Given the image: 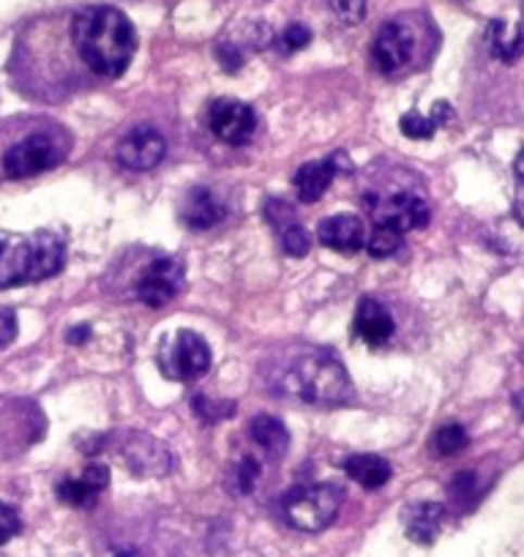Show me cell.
Masks as SVG:
<instances>
[{"instance_id":"obj_1","label":"cell","mask_w":524,"mask_h":557,"mask_svg":"<svg viewBox=\"0 0 524 557\" xmlns=\"http://www.w3.org/2000/svg\"><path fill=\"white\" fill-rule=\"evenodd\" d=\"M72 45L79 61L96 77L115 79L132 63V55L137 50V36L126 14L112 7H93L74 14Z\"/></svg>"},{"instance_id":"obj_2","label":"cell","mask_w":524,"mask_h":557,"mask_svg":"<svg viewBox=\"0 0 524 557\" xmlns=\"http://www.w3.org/2000/svg\"><path fill=\"white\" fill-rule=\"evenodd\" d=\"M66 246L55 233L0 238V290L34 285L63 271Z\"/></svg>"},{"instance_id":"obj_3","label":"cell","mask_w":524,"mask_h":557,"mask_svg":"<svg viewBox=\"0 0 524 557\" xmlns=\"http://www.w3.org/2000/svg\"><path fill=\"white\" fill-rule=\"evenodd\" d=\"M285 394L320 407L345 405L352 396V383L345 363L334 352L312 347L301 352L285 372Z\"/></svg>"},{"instance_id":"obj_4","label":"cell","mask_w":524,"mask_h":557,"mask_svg":"<svg viewBox=\"0 0 524 557\" xmlns=\"http://www.w3.org/2000/svg\"><path fill=\"white\" fill-rule=\"evenodd\" d=\"M341 503H345V492L339 486L309 484L287 492L282 508H285L287 524L303 533H320L339 517Z\"/></svg>"},{"instance_id":"obj_5","label":"cell","mask_w":524,"mask_h":557,"mask_svg":"<svg viewBox=\"0 0 524 557\" xmlns=\"http://www.w3.org/2000/svg\"><path fill=\"white\" fill-rule=\"evenodd\" d=\"M63 146L50 132H30L3 153V175L7 178H34L47 173L63 159Z\"/></svg>"},{"instance_id":"obj_6","label":"cell","mask_w":524,"mask_h":557,"mask_svg":"<svg viewBox=\"0 0 524 557\" xmlns=\"http://www.w3.org/2000/svg\"><path fill=\"white\" fill-rule=\"evenodd\" d=\"M369 213H372L374 224L394 227L399 233L421 230L429 224V206H426L424 197L413 195V191H394V195L372 197L369 200Z\"/></svg>"},{"instance_id":"obj_7","label":"cell","mask_w":524,"mask_h":557,"mask_svg":"<svg viewBox=\"0 0 524 557\" xmlns=\"http://www.w3.org/2000/svg\"><path fill=\"white\" fill-rule=\"evenodd\" d=\"M208 126L227 146H244L257 132V112L246 101L216 99L208 110Z\"/></svg>"},{"instance_id":"obj_8","label":"cell","mask_w":524,"mask_h":557,"mask_svg":"<svg viewBox=\"0 0 524 557\" xmlns=\"http://www.w3.org/2000/svg\"><path fill=\"white\" fill-rule=\"evenodd\" d=\"M167 153V143H164L162 132L148 123L132 128L117 146V164L135 173H148V170L159 168Z\"/></svg>"},{"instance_id":"obj_9","label":"cell","mask_w":524,"mask_h":557,"mask_svg":"<svg viewBox=\"0 0 524 557\" xmlns=\"http://www.w3.org/2000/svg\"><path fill=\"white\" fill-rule=\"evenodd\" d=\"M162 367L175 380H197L211 369V347L195 331H180L167 356H162Z\"/></svg>"},{"instance_id":"obj_10","label":"cell","mask_w":524,"mask_h":557,"mask_svg":"<svg viewBox=\"0 0 524 557\" xmlns=\"http://www.w3.org/2000/svg\"><path fill=\"white\" fill-rule=\"evenodd\" d=\"M184 285V262L175 257H159L146 273H142L140 285H137V296L146 307L162 309L173 301Z\"/></svg>"},{"instance_id":"obj_11","label":"cell","mask_w":524,"mask_h":557,"mask_svg":"<svg viewBox=\"0 0 524 557\" xmlns=\"http://www.w3.org/2000/svg\"><path fill=\"white\" fill-rule=\"evenodd\" d=\"M413 30L408 28L404 23H385L379 28L377 39H374L372 47V61L374 66L379 69L383 74H397L402 72L404 66L413 58Z\"/></svg>"},{"instance_id":"obj_12","label":"cell","mask_w":524,"mask_h":557,"mask_svg":"<svg viewBox=\"0 0 524 557\" xmlns=\"http://www.w3.org/2000/svg\"><path fill=\"white\" fill-rule=\"evenodd\" d=\"M123 459H126L128 470H135L142 479H148V475L162 479V475H167L175 465L173 451H170L162 441L148 435L128 437L126 446H123Z\"/></svg>"},{"instance_id":"obj_13","label":"cell","mask_w":524,"mask_h":557,"mask_svg":"<svg viewBox=\"0 0 524 557\" xmlns=\"http://www.w3.org/2000/svg\"><path fill=\"white\" fill-rule=\"evenodd\" d=\"M265 219L271 222V227L279 233L282 249L290 257H307V251L312 249V238H309L307 227L298 222L296 208L287 200H269L265 202Z\"/></svg>"},{"instance_id":"obj_14","label":"cell","mask_w":524,"mask_h":557,"mask_svg":"<svg viewBox=\"0 0 524 557\" xmlns=\"http://www.w3.org/2000/svg\"><path fill=\"white\" fill-rule=\"evenodd\" d=\"M110 486V468L104 465H88L79 475H66V479L58 481L55 492L63 503L77 508H88L99 500L101 492Z\"/></svg>"},{"instance_id":"obj_15","label":"cell","mask_w":524,"mask_h":557,"mask_svg":"<svg viewBox=\"0 0 524 557\" xmlns=\"http://www.w3.org/2000/svg\"><path fill=\"white\" fill-rule=\"evenodd\" d=\"M317 238L328 249L341 251V255H352V251L366 246V230H363L361 219L352 216V213H336V216L320 222Z\"/></svg>"},{"instance_id":"obj_16","label":"cell","mask_w":524,"mask_h":557,"mask_svg":"<svg viewBox=\"0 0 524 557\" xmlns=\"http://www.w3.org/2000/svg\"><path fill=\"white\" fill-rule=\"evenodd\" d=\"M394 331H397V325H394V318H390L388 309L377 298H361V304L355 309V334L369 347H379L394 336Z\"/></svg>"},{"instance_id":"obj_17","label":"cell","mask_w":524,"mask_h":557,"mask_svg":"<svg viewBox=\"0 0 524 557\" xmlns=\"http://www.w3.org/2000/svg\"><path fill=\"white\" fill-rule=\"evenodd\" d=\"M180 219L189 230H211L224 219V206L211 189L197 186L186 195L184 206H180Z\"/></svg>"},{"instance_id":"obj_18","label":"cell","mask_w":524,"mask_h":557,"mask_svg":"<svg viewBox=\"0 0 524 557\" xmlns=\"http://www.w3.org/2000/svg\"><path fill=\"white\" fill-rule=\"evenodd\" d=\"M442 519H446V506L442 503H419V506H410L404 513V530H408L410 541H419V544H432L437 539L442 528Z\"/></svg>"},{"instance_id":"obj_19","label":"cell","mask_w":524,"mask_h":557,"mask_svg":"<svg viewBox=\"0 0 524 557\" xmlns=\"http://www.w3.org/2000/svg\"><path fill=\"white\" fill-rule=\"evenodd\" d=\"M336 173H339V170H336V164L330 162V159H325V162L301 164L296 178H292V184H296L298 189V197H301L303 202H317L320 197L328 191V186L334 184Z\"/></svg>"},{"instance_id":"obj_20","label":"cell","mask_w":524,"mask_h":557,"mask_svg":"<svg viewBox=\"0 0 524 557\" xmlns=\"http://www.w3.org/2000/svg\"><path fill=\"white\" fill-rule=\"evenodd\" d=\"M341 468L363 490H379L390 479V465L377 454H352V457L345 459Z\"/></svg>"},{"instance_id":"obj_21","label":"cell","mask_w":524,"mask_h":557,"mask_svg":"<svg viewBox=\"0 0 524 557\" xmlns=\"http://www.w3.org/2000/svg\"><path fill=\"white\" fill-rule=\"evenodd\" d=\"M451 117H453L451 104H448V101H437V104L432 107V115H421L419 110L404 112L402 121H399V128H402L404 137L410 139H429L432 134H435L437 128L446 126Z\"/></svg>"},{"instance_id":"obj_22","label":"cell","mask_w":524,"mask_h":557,"mask_svg":"<svg viewBox=\"0 0 524 557\" xmlns=\"http://www.w3.org/2000/svg\"><path fill=\"white\" fill-rule=\"evenodd\" d=\"M486 47H489V52L497 61L513 63L519 61L524 52V34L519 28H513V25L495 20V23H489V28H486Z\"/></svg>"},{"instance_id":"obj_23","label":"cell","mask_w":524,"mask_h":557,"mask_svg":"<svg viewBox=\"0 0 524 557\" xmlns=\"http://www.w3.org/2000/svg\"><path fill=\"white\" fill-rule=\"evenodd\" d=\"M249 432L251 441H254L262 451H269L271 457H282V454L287 451V446H290L287 426L274 416H254L251 418Z\"/></svg>"},{"instance_id":"obj_24","label":"cell","mask_w":524,"mask_h":557,"mask_svg":"<svg viewBox=\"0 0 524 557\" xmlns=\"http://www.w3.org/2000/svg\"><path fill=\"white\" fill-rule=\"evenodd\" d=\"M402 240H404V235L399 233V230L374 224L372 235H369V240H366V251L372 257H377V260H383V257L397 255V251L402 249Z\"/></svg>"},{"instance_id":"obj_25","label":"cell","mask_w":524,"mask_h":557,"mask_svg":"<svg viewBox=\"0 0 524 557\" xmlns=\"http://www.w3.org/2000/svg\"><path fill=\"white\" fill-rule=\"evenodd\" d=\"M470 443L467 432H464V426L459 424H448L442 426V430L435 432V437H432V451L437 454V457H453V454L464 451Z\"/></svg>"},{"instance_id":"obj_26","label":"cell","mask_w":524,"mask_h":557,"mask_svg":"<svg viewBox=\"0 0 524 557\" xmlns=\"http://www.w3.org/2000/svg\"><path fill=\"white\" fill-rule=\"evenodd\" d=\"M262 468L254 457H244L233 470H229V486L235 495H249L254 490L257 479H260Z\"/></svg>"},{"instance_id":"obj_27","label":"cell","mask_w":524,"mask_h":557,"mask_svg":"<svg viewBox=\"0 0 524 557\" xmlns=\"http://www.w3.org/2000/svg\"><path fill=\"white\" fill-rule=\"evenodd\" d=\"M312 41V30L307 28V25H290V28H285V34L279 36V41H276V47H279L282 55H292V52L303 50V47Z\"/></svg>"},{"instance_id":"obj_28","label":"cell","mask_w":524,"mask_h":557,"mask_svg":"<svg viewBox=\"0 0 524 557\" xmlns=\"http://www.w3.org/2000/svg\"><path fill=\"white\" fill-rule=\"evenodd\" d=\"M336 17L347 25H358L366 17V0H328Z\"/></svg>"},{"instance_id":"obj_29","label":"cell","mask_w":524,"mask_h":557,"mask_svg":"<svg viewBox=\"0 0 524 557\" xmlns=\"http://www.w3.org/2000/svg\"><path fill=\"white\" fill-rule=\"evenodd\" d=\"M451 497L459 503V506H464V503H475V497H478V481H475V473H457V479H453L451 484Z\"/></svg>"},{"instance_id":"obj_30","label":"cell","mask_w":524,"mask_h":557,"mask_svg":"<svg viewBox=\"0 0 524 557\" xmlns=\"http://www.w3.org/2000/svg\"><path fill=\"white\" fill-rule=\"evenodd\" d=\"M20 530H23L20 513L12 506H7V503H0V546L9 544L14 535H20Z\"/></svg>"},{"instance_id":"obj_31","label":"cell","mask_w":524,"mask_h":557,"mask_svg":"<svg viewBox=\"0 0 524 557\" xmlns=\"http://www.w3.org/2000/svg\"><path fill=\"white\" fill-rule=\"evenodd\" d=\"M14 336H17V314L9 312V309H0V350L12 345Z\"/></svg>"},{"instance_id":"obj_32","label":"cell","mask_w":524,"mask_h":557,"mask_svg":"<svg viewBox=\"0 0 524 557\" xmlns=\"http://www.w3.org/2000/svg\"><path fill=\"white\" fill-rule=\"evenodd\" d=\"M216 58H219V63L227 69V72H238V69L244 66V55H240L238 47H233V45H219Z\"/></svg>"},{"instance_id":"obj_33","label":"cell","mask_w":524,"mask_h":557,"mask_svg":"<svg viewBox=\"0 0 524 557\" xmlns=\"http://www.w3.org/2000/svg\"><path fill=\"white\" fill-rule=\"evenodd\" d=\"M513 173H516V186H519V191H516V216H519V222L524 224V148L519 151L516 164H513Z\"/></svg>"},{"instance_id":"obj_34","label":"cell","mask_w":524,"mask_h":557,"mask_svg":"<svg viewBox=\"0 0 524 557\" xmlns=\"http://www.w3.org/2000/svg\"><path fill=\"white\" fill-rule=\"evenodd\" d=\"M90 339V325H79V329L68 331V342L72 345H83V342Z\"/></svg>"},{"instance_id":"obj_35","label":"cell","mask_w":524,"mask_h":557,"mask_svg":"<svg viewBox=\"0 0 524 557\" xmlns=\"http://www.w3.org/2000/svg\"><path fill=\"white\" fill-rule=\"evenodd\" d=\"M513 407H516V412H519V416L524 418V391H519V394L513 396Z\"/></svg>"}]
</instances>
